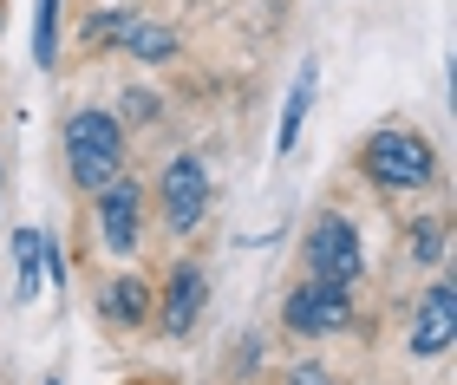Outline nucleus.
<instances>
[{
	"mask_svg": "<svg viewBox=\"0 0 457 385\" xmlns=\"http://www.w3.org/2000/svg\"><path fill=\"white\" fill-rule=\"evenodd\" d=\"M366 176L386 184V190H419L431 176V144L411 137V131H379L366 144Z\"/></svg>",
	"mask_w": 457,
	"mask_h": 385,
	"instance_id": "obj_3",
	"label": "nucleus"
},
{
	"mask_svg": "<svg viewBox=\"0 0 457 385\" xmlns=\"http://www.w3.org/2000/svg\"><path fill=\"white\" fill-rule=\"evenodd\" d=\"M144 307H151V294H144V281H137V274H124V281H112V288L98 294V314L118 320V327H137Z\"/></svg>",
	"mask_w": 457,
	"mask_h": 385,
	"instance_id": "obj_9",
	"label": "nucleus"
},
{
	"mask_svg": "<svg viewBox=\"0 0 457 385\" xmlns=\"http://www.w3.org/2000/svg\"><path fill=\"white\" fill-rule=\"evenodd\" d=\"M203 300H210L203 268H196V261H183V268L170 274V294H163V327H170V333H190L196 314H203Z\"/></svg>",
	"mask_w": 457,
	"mask_h": 385,
	"instance_id": "obj_7",
	"label": "nucleus"
},
{
	"mask_svg": "<svg viewBox=\"0 0 457 385\" xmlns=\"http://www.w3.org/2000/svg\"><path fill=\"white\" fill-rule=\"evenodd\" d=\"M438 249H445V229H438V222H425V229H419V255L438 261Z\"/></svg>",
	"mask_w": 457,
	"mask_h": 385,
	"instance_id": "obj_14",
	"label": "nucleus"
},
{
	"mask_svg": "<svg viewBox=\"0 0 457 385\" xmlns=\"http://www.w3.org/2000/svg\"><path fill=\"white\" fill-rule=\"evenodd\" d=\"M307 105H314V66H307V72L295 78V92H287V111H281V131H275V144H281V151H295V137H301V118H307Z\"/></svg>",
	"mask_w": 457,
	"mask_h": 385,
	"instance_id": "obj_10",
	"label": "nucleus"
},
{
	"mask_svg": "<svg viewBox=\"0 0 457 385\" xmlns=\"http://www.w3.org/2000/svg\"><path fill=\"white\" fill-rule=\"evenodd\" d=\"M98 222H105V249H131L137 242V190L131 184H105V202H98Z\"/></svg>",
	"mask_w": 457,
	"mask_h": 385,
	"instance_id": "obj_8",
	"label": "nucleus"
},
{
	"mask_svg": "<svg viewBox=\"0 0 457 385\" xmlns=\"http://www.w3.org/2000/svg\"><path fill=\"white\" fill-rule=\"evenodd\" d=\"M124 46H131L137 59H170L177 53V33H163V27H137V20H124Z\"/></svg>",
	"mask_w": 457,
	"mask_h": 385,
	"instance_id": "obj_12",
	"label": "nucleus"
},
{
	"mask_svg": "<svg viewBox=\"0 0 457 385\" xmlns=\"http://www.w3.org/2000/svg\"><path fill=\"white\" fill-rule=\"evenodd\" d=\"M287 385H334V379H327L320 366H301V373H295V379H287Z\"/></svg>",
	"mask_w": 457,
	"mask_h": 385,
	"instance_id": "obj_16",
	"label": "nucleus"
},
{
	"mask_svg": "<svg viewBox=\"0 0 457 385\" xmlns=\"http://www.w3.org/2000/svg\"><path fill=\"white\" fill-rule=\"evenodd\" d=\"M59 53V0H39L33 7V66H53Z\"/></svg>",
	"mask_w": 457,
	"mask_h": 385,
	"instance_id": "obj_11",
	"label": "nucleus"
},
{
	"mask_svg": "<svg viewBox=\"0 0 457 385\" xmlns=\"http://www.w3.org/2000/svg\"><path fill=\"white\" fill-rule=\"evenodd\" d=\"M66 170H72L86 190L118 184V170H124L118 118H105V111H79V118H72V125H66Z\"/></svg>",
	"mask_w": 457,
	"mask_h": 385,
	"instance_id": "obj_1",
	"label": "nucleus"
},
{
	"mask_svg": "<svg viewBox=\"0 0 457 385\" xmlns=\"http://www.w3.org/2000/svg\"><path fill=\"white\" fill-rule=\"evenodd\" d=\"M360 268H366V255H360L353 222L346 216H320L314 229H307V274L327 281V288H353Z\"/></svg>",
	"mask_w": 457,
	"mask_h": 385,
	"instance_id": "obj_2",
	"label": "nucleus"
},
{
	"mask_svg": "<svg viewBox=\"0 0 457 385\" xmlns=\"http://www.w3.org/2000/svg\"><path fill=\"white\" fill-rule=\"evenodd\" d=\"M13 261H20V300H33L39 294V274H46V268H39V235L33 229L13 235Z\"/></svg>",
	"mask_w": 457,
	"mask_h": 385,
	"instance_id": "obj_13",
	"label": "nucleus"
},
{
	"mask_svg": "<svg viewBox=\"0 0 457 385\" xmlns=\"http://www.w3.org/2000/svg\"><path fill=\"white\" fill-rule=\"evenodd\" d=\"M124 33V13H92V39H118Z\"/></svg>",
	"mask_w": 457,
	"mask_h": 385,
	"instance_id": "obj_15",
	"label": "nucleus"
},
{
	"mask_svg": "<svg viewBox=\"0 0 457 385\" xmlns=\"http://www.w3.org/2000/svg\"><path fill=\"white\" fill-rule=\"evenodd\" d=\"M203 209H210V176H203L196 157H177V164L163 170V216H170V229L190 235L203 222Z\"/></svg>",
	"mask_w": 457,
	"mask_h": 385,
	"instance_id": "obj_5",
	"label": "nucleus"
},
{
	"mask_svg": "<svg viewBox=\"0 0 457 385\" xmlns=\"http://www.w3.org/2000/svg\"><path fill=\"white\" fill-rule=\"evenodd\" d=\"M346 320H353V288L307 281V288L287 294V327H295V333H340Z\"/></svg>",
	"mask_w": 457,
	"mask_h": 385,
	"instance_id": "obj_4",
	"label": "nucleus"
},
{
	"mask_svg": "<svg viewBox=\"0 0 457 385\" xmlns=\"http://www.w3.org/2000/svg\"><path fill=\"white\" fill-rule=\"evenodd\" d=\"M451 333H457V294H451V281H438V288L425 294V307H419V327H411V353H445L451 347Z\"/></svg>",
	"mask_w": 457,
	"mask_h": 385,
	"instance_id": "obj_6",
	"label": "nucleus"
}]
</instances>
